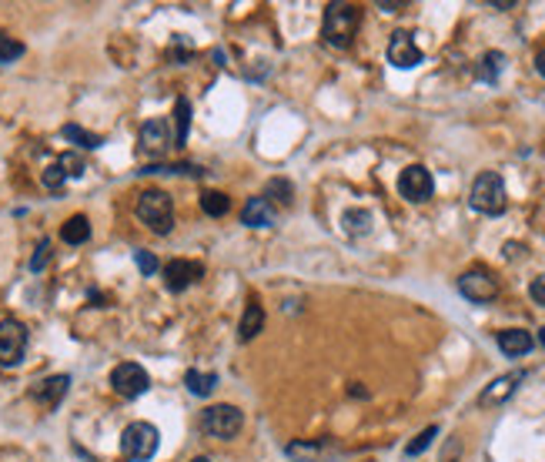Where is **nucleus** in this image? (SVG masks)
Returning <instances> with one entry per match:
<instances>
[{
    "label": "nucleus",
    "mask_w": 545,
    "mask_h": 462,
    "mask_svg": "<svg viewBox=\"0 0 545 462\" xmlns=\"http://www.w3.org/2000/svg\"><path fill=\"white\" fill-rule=\"evenodd\" d=\"M358 24H362V11L354 4H328L325 20H321V37L328 47L345 51V47H352Z\"/></svg>",
    "instance_id": "1"
},
{
    "label": "nucleus",
    "mask_w": 545,
    "mask_h": 462,
    "mask_svg": "<svg viewBox=\"0 0 545 462\" xmlns=\"http://www.w3.org/2000/svg\"><path fill=\"white\" fill-rule=\"evenodd\" d=\"M134 211H137V218H141V224H148L154 235H167L171 224H175V201H171V195L161 191V188L141 191Z\"/></svg>",
    "instance_id": "2"
},
{
    "label": "nucleus",
    "mask_w": 545,
    "mask_h": 462,
    "mask_svg": "<svg viewBox=\"0 0 545 462\" xmlns=\"http://www.w3.org/2000/svg\"><path fill=\"white\" fill-rule=\"evenodd\" d=\"M468 205L472 211L478 215H502L505 205H508V198H505V182L499 171H482L476 182H472V191H468Z\"/></svg>",
    "instance_id": "3"
},
{
    "label": "nucleus",
    "mask_w": 545,
    "mask_h": 462,
    "mask_svg": "<svg viewBox=\"0 0 545 462\" xmlns=\"http://www.w3.org/2000/svg\"><path fill=\"white\" fill-rule=\"evenodd\" d=\"M161 446V433L150 422H131L121 433V456L127 462H148Z\"/></svg>",
    "instance_id": "4"
},
{
    "label": "nucleus",
    "mask_w": 545,
    "mask_h": 462,
    "mask_svg": "<svg viewBox=\"0 0 545 462\" xmlns=\"http://www.w3.org/2000/svg\"><path fill=\"white\" fill-rule=\"evenodd\" d=\"M241 426H245V416H241V409L228 406V402H218V406L205 409V416H201V429L205 435L211 439H234V435L241 433Z\"/></svg>",
    "instance_id": "5"
},
{
    "label": "nucleus",
    "mask_w": 545,
    "mask_h": 462,
    "mask_svg": "<svg viewBox=\"0 0 545 462\" xmlns=\"http://www.w3.org/2000/svg\"><path fill=\"white\" fill-rule=\"evenodd\" d=\"M398 195L411 201V205H425L428 198L435 195V178L425 165H409L398 174Z\"/></svg>",
    "instance_id": "6"
},
{
    "label": "nucleus",
    "mask_w": 545,
    "mask_h": 462,
    "mask_svg": "<svg viewBox=\"0 0 545 462\" xmlns=\"http://www.w3.org/2000/svg\"><path fill=\"white\" fill-rule=\"evenodd\" d=\"M110 385H114V393L124 395V399H137V395L148 393L150 378H148V372H144V365L121 362V365H114V372H110Z\"/></svg>",
    "instance_id": "7"
},
{
    "label": "nucleus",
    "mask_w": 545,
    "mask_h": 462,
    "mask_svg": "<svg viewBox=\"0 0 545 462\" xmlns=\"http://www.w3.org/2000/svg\"><path fill=\"white\" fill-rule=\"evenodd\" d=\"M28 352V328L17 319H4L0 322V365H20Z\"/></svg>",
    "instance_id": "8"
},
{
    "label": "nucleus",
    "mask_w": 545,
    "mask_h": 462,
    "mask_svg": "<svg viewBox=\"0 0 545 462\" xmlns=\"http://www.w3.org/2000/svg\"><path fill=\"white\" fill-rule=\"evenodd\" d=\"M422 61H425L422 47L415 44V37H411L409 30H395L392 41H388V64L398 70H411L419 68Z\"/></svg>",
    "instance_id": "9"
},
{
    "label": "nucleus",
    "mask_w": 545,
    "mask_h": 462,
    "mask_svg": "<svg viewBox=\"0 0 545 462\" xmlns=\"http://www.w3.org/2000/svg\"><path fill=\"white\" fill-rule=\"evenodd\" d=\"M198 279H205V265H201V262L175 258V262L164 265V285H167V292H184V288H191Z\"/></svg>",
    "instance_id": "10"
},
{
    "label": "nucleus",
    "mask_w": 545,
    "mask_h": 462,
    "mask_svg": "<svg viewBox=\"0 0 545 462\" xmlns=\"http://www.w3.org/2000/svg\"><path fill=\"white\" fill-rule=\"evenodd\" d=\"M137 144H141V151L150 154V158H161V154L171 151V144H175V134H171L167 121H161V118H150L148 125L141 127V134H137Z\"/></svg>",
    "instance_id": "11"
},
{
    "label": "nucleus",
    "mask_w": 545,
    "mask_h": 462,
    "mask_svg": "<svg viewBox=\"0 0 545 462\" xmlns=\"http://www.w3.org/2000/svg\"><path fill=\"white\" fill-rule=\"evenodd\" d=\"M459 292L468 302H492L499 295V281L492 279V272H485V268H472L459 279Z\"/></svg>",
    "instance_id": "12"
},
{
    "label": "nucleus",
    "mask_w": 545,
    "mask_h": 462,
    "mask_svg": "<svg viewBox=\"0 0 545 462\" xmlns=\"http://www.w3.org/2000/svg\"><path fill=\"white\" fill-rule=\"evenodd\" d=\"M278 222V208L264 195L258 198H248L245 208H241V224L245 228H274Z\"/></svg>",
    "instance_id": "13"
},
{
    "label": "nucleus",
    "mask_w": 545,
    "mask_h": 462,
    "mask_svg": "<svg viewBox=\"0 0 545 462\" xmlns=\"http://www.w3.org/2000/svg\"><path fill=\"white\" fill-rule=\"evenodd\" d=\"M68 389H70V376H51V378H41V382L30 389V395H34L44 409H57L64 402Z\"/></svg>",
    "instance_id": "14"
},
{
    "label": "nucleus",
    "mask_w": 545,
    "mask_h": 462,
    "mask_svg": "<svg viewBox=\"0 0 545 462\" xmlns=\"http://www.w3.org/2000/svg\"><path fill=\"white\" fill-rule=\"evenodd\" d=\"M285 456L291 462H331L335 459V452L328 442H291L285 446Z\"/></svg>",
    "instance_id": "15"
},
{
    "label": "nucleus",
    "mask_w": 545,
    "mask_h": 462,
    "mask_svg": "<svg viewBox=\"0 0 545 462\" xmlns=\"http://www.w3.org/2000/svg\"><path fill=\"white\" fill-rule=\"evenodd\" d=\"M495 342H499V349H502L508 359H518V355L532 352V345H535V338H532L525 328H505V332L495 336Z\"/></svg>",
    "instance_id": "16"
},
{
    "label": "nucleus",
    "mask_w": 545,
    "mask_h": 462,
    "mask_svg": "<svg viewBox=\"0 0 545 462\" xmlns=\"http://www.w3.org/2000/svg\"><path fill=\"white\" fill-rule=\"evenodd\" d=\"M522 378H525V372H512V376L495 378L489 389L482 393V399H478V402H482V406H499V402H505L508 395L516 393V385L522 382Z\"/></svg>",
    "instance_id": "17"
},
{
    "label": "nucleus",
    "mask_w": 545,
    "mask_h": 462,
    "mask_svg": "<svg viewBox=\"0 0 545 462\" xmlns=\"http://www.w3.org/2000/svg\"><path fill=\"white\" fill-rule=\"evenodd\" d=\"M261 325H264V308H261L258 298H248V308H245V315H241V325H238V338H241V342H251V338L261 332Z\"/></svg>",
    "instance_id": "18"
},
{
    "label": "nucleus",
    "mask_w": 545,
    "mask_h": 462,
    "mask_svg": "<svg viewBox=\"0 0 545 462\" xmlns=\"http://www.w3.org/2000/svg\"><path fill=\"white\" fill-rule=\"evenodd\" d=\"M371 224H375V218H371V211H365V208H348L341 215V228H345V235H352V239L371 235Z\"/></svg>",
    "instance_id": "19"
},
{
    "label": "nucleus",
    "mask_w": 545,
    "mask_h": 462,
    "mask_svg": "<svg viewBox=\"0 0 545 462\" xmlns=\"http://www.w3.org/2000/svg\"><path fill=\"white\" fill-rule=\"evenodd\" d=\"M502 70H505V54L502 51H489V54H482V61H478L476 77L485 81V85H495L502 77Z\"/></svg>",
    "instance_id": "20"
},
{
    "label": "nucleus",
    "mask_w": 545,
    "mask_h": 462,
    "mask_svg": "<svg viewBox=\"0 0 545 462\" xmlns=\"http://www.w3.org/2000/svg\"><path fill=\"white\" fill-rule=\"evenodd\" d=\"M61 239L68 241V245H84V241L91 239V222L84 215H74V218L61 224Z\"/></svg>",
    "instance_id": "21"
},
{
    "label": "nucleus",
    "mask_w": 545,
    "mask_h": 462,
    "mask_svg": "<svg viewBox=\"0 0 545 462\" xmlns=\"http://www.w3.org/2000/svg\"><path fill=\"white\" fill-rule=\"evenodd\" d=\"M184 385L191 395H211L215 385H218V376L215 372H198V369H188L184 372Z\"/></svg>",
    "instance_id": "22"
},
{
    "label": "nucleus",
    "mask_w": 545,
    "mask_h": 462,
    "mask_svg": "<svg viewBox=\"0 0 545 462\" xmlns=\"http://www.w3.org/2000/svg\"><path fill=\"white\" fill-rule=\"evenodd\" d=\"M61 134H64L70 144L84 148V151H97V148L104 144V138H101V134H91V131H84L81 125H64V127H61Z\"/></svg>",
    "instance_id": "23"
},
{
    "label": "nucleus",
    "mask_w": 545,
    "mask_h": 462,
    "mask_svg": "<svg viewBox=\"0 0 545 462\" xmlns=\"http://www.w3.org/2000/svg\"><path fill=\"white\" fill-rule=\"evenodd\" d=\"M188 127H191V101L177 98V104H175V144L177 148L188 141Z\"/></svg>",
    "instance_id": "24"
},
{
    "label": "nucleus",
    "mask_w": 545,
    "mask_h": 462,
    "mask_svg": "<svg viewBox=\"0 0 545 462\" xmlns=\"http://www.w3.org/2000/svg\"><path fill=\"white\" fill-rule=\"evenodd\" d=\"M264 198L272 201V205H291L295 201V188H291V182H285V178H274V182H268V188H264Z\"/></svg>",
    "instance_id": "25"
},
{
    "label": "nucleus",
    "mask_w": 545,
    "mask_h": 462,
    "mask_svg": "<svg viewBox=\"0 0 545 462\" xmlns=\"http://www.w3.org/2000/svg\"><path fill=\"white\" fill-rule=\"evenodd\" d=\"M201 208L211 218H221V215H228V208H232V198L224 195V191H205L201 195Z\"/></svg>",
    "instance_id": "26"
},
{
    "label": "nucleus",
    "mask_w": 545,
    "mask_h": 462,
    "mask_svg": "<svg viewBox=\"0 0 545 462\" xmlns=\"http://www.w3.org/2000/svg\"><path fill=\"white\" fill-rule=\"evenodd\" d=\"M20 54H24V44L17 41V37H7V34L0 30V64H14Z\"/></svg>",
    "instance_id": "27"
},
{
    "label": "nucleus",
    "mask_w": 545,
    "mask_h": 462,
    "mask_svg": "<svg viewBox=\"0 0 545 462\" xmlns=\"http://www.w3.org/2000/svg\"><path fill=\"white\" fill-rule=\"evenodd\" d=\"M435 435H438V426H428L425 433H419L409 446H405V456H419V452H425V449L432 446V439H435Z\"/></svg>",
    "instance_id": "28"
},
{
    "label": "nucleus",
    "mask_w": 545,
    "mask_h": 462,
    "mask_svg": "<svg viewBox=\"0 0 545 462\" xmlns=\"http://www.w3.org/2000/svg\"><path fill=\"white\" fill-rule=\"evenodd\" d=\"M64 182H68V171L61 168V161H54L51 168L44 171V188H47V191H61Z\"/></svg>",
    "instance_id": "29"
},
{
    "label": "nucleus",
    "mask_w": 545,
    "mask_h": 462,
    "mask_svg": "<svg viewBox=\"0 0 545 462\" xmlns=\"http://www.w3.org/2000/svg\"><path fill=\"white\" fill-rule=\"evenodd\" d=\"M61 168L68 171V178H81V174H84V158H81V154H64V158H61Z\"/></svg>",
    "instance_id": "30"
},
{
    "label": "nucleus",
    "mask_w": 545,
    "mask_h": 462,
    "mask_svg": "<svg viewBox=\"0 0 545 462\" xmlns=\"http://www.w3.org/2000/svg\"><path fill=\"white\" fill-rule=\"evenodd\" d=\"M51 262V241L44 239L41 245H37V252H34V258H30V272H44V265Z\"/></svg>",
    "instance_id": "31"
},
{
    "label": "nucleus",
    "mask_w": 545,
    "mask_h": 462,
    "mask_svg": "<svg viewBox=\"0 0 545 462\" xmlns=\"http://www.w3.org/2000/svg\"><path fill=\"white\" fill-rule=\"evenodd\" d=\"M134 262H137V268H141V275H154V272H158V258L150 252H144V248H137L134 252Z\"/></svg>",
    "instance_id": "32"
},
{
    "label": "nucleus",
    "mask_w": 545,
    "mask_h": 462,
    "mask_svg": "<svg viewBox=\"0 0 545 462\" xmlns=\"http://www.w3.org/2000/svg\"><path fill=\"white\" fill-rule=\"evenodd\" d=\"M529 295H532V302H535V305H545V275H539V279H532Z\"/></svg>",
    "instance_id": "33"
},
{
    "label": "nucleus",
    "mask_w": 545,
    "mask_h": 462,
    "mask_svg": "<svg viewBox=\"0 0 545 462\" xmlns=\"http://www.w3.org/2000/svg\"><path fill=\"white\" fill-rule=\"evenodd\" d=\"M378 7H382L385 14H398V11H402V7H405V4H385V0H382V4H378Z\"/></svg>",
    "instance_id": "34"
},
{
    "label": "nucleus",
    "mask_w": 545,
    "mask_h": 462,
    "mask_svg": "<svg viewBox=\"0 0 545 462\" xmlns=\"http://www.w3.org/2000/svg\"><path fill=\"white\" fill-rule=\"evenodd\" d=\"M535 70L545 77V51H539V57H535Z\"/></svg>",
    "instance_id": "35"
},
{
    "label": "nucleus",
    "mask_w": 545,
    "mask_h": 462,
    "mask_svg": "<svg viewBox=\"0 0 545 462\" xmlns=\"http://www.w3.org/2000/svg\"><path fill=\"white\" fill-rule=\"evenodd\" d=\"M191 462H211V459H207V456H198V459H191Z\"/></svg>",
    "instance_id": "36"
},
{
    "label": "nucleus",
    "mask_w": 545,
    "mask_h": 462,
    "mask_svg": "<svg viewBox=\"0 0 545 462\" xmlns=\"http://www.w3.org/2000/svg\"><path fill=\"white\" fill-rule=\"evenodd\" d=\"M539 342H542V345H545V328H542V336H539Z\"/></svg>",
    "instance_id": "37"
}]
</instances>
